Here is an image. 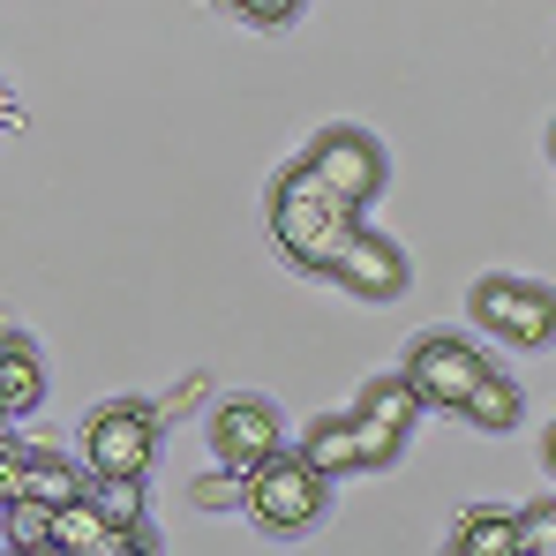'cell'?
<instances>
[{"instance_id":"3","label":"cell","mask_w":556,"mask_h":556,"mask_svg":"<svg viewBox=\"0 0 556 556\" xmlns=\"http://www.w3.org/2000/svg\"><path fill=\"white\" fill-rule=\"evenodd\" d=\"M324 489H331V473H316V466L301 459V452H286V444L264 466H249V511L264 527H278V534H301L324 511Z\"/></svg>"},{"instance_id":"9","label":"cell","mask_w":556,"mask_h":556,"mask_svg":"<svg viewBox=\"0 0 556 556\" xmlns=\"http://www.w3.org/2000/svg\"><path fill=\"white\" fill-rule=\"evenodd\" d=\"M53 549H68V556H121V527L91 504V489L68 496V504L53 511Z\"/></svg>"},{"instance_id":"14","label":"cell","mask_w":556,"mask_h":556,"mask_svg":"<svg viewBox=\"0 0 556 556\" xmlns=\"http://www.w3.org/2000/svg\"><path fill=\"white\" fill-rule=\"evenodd\" d=\"M53 511H61V504H46V496L0 504V542H8V549H53Z\"/></svg>"},{"instance_id":"16","label":"cell","mask_w":556,"mask_h":556,"mask_svg":"<svg viewBox=\"0 0 556 556\" xmlns=\"http://www.w3.org/2000/svg\"><path fill=\"white\" fill-rule=\"evenodd\" d=\"M91 481H76V466L61 459L53 444H38L30 452V481H23V496H46V504H68V496H84Z\"/></svg>"},{"instance_id":"10","label":"cell","mask_w":556,"mask_h":556,"mask_svg":"<svg viewBox=\"0 0 556 556\" xmlns=\"http://www.w3.org/2000/svg\"><path fill=\"white\" fill-rule=\"evenodd\" d=\"M46 399V369H38V346L23 331H0V414H30Z\"/></svg>"},{"instance_id":"7","label":"cell","mask_w":556,"mask_h":556,"mask_svg":"<svg viewBox=\"0 0 556 556\" xmlns=\"http://www.w3.org/2000/svg\"><path fill=\"white\" fill-rule=\"evenodd\" d=\"M331 278H339L346 293H362V301H399V293H406V256H399V241L354 226L346 249L331 256Z\"/></svg>"},{"instance_id":"25","label":"cell","mask_w":556,"mask_h":556,"mask_svg":"<svg viewBox=\"0 0 556 556\" xmlns=\"http://www.w3.org/2000/svg\"><path fill=\"white\" fill-rule=\"evenodd\" d=\"M549 466H556V429H549Z\"/></svg>"},{"instance_id":"22","label":"cell","mask_w":556,"mask_h":556,"mask_svg":"<svg viewBox=\"0 0 556 556\" xmlns=\"http://www.w3.org/2000/svg\"><path fill=\"white\" fill-rule=\"evenodd\" d=\"M241 23H256V30H278V23H293L301 15V0H226Z\"/></svg>"},{"instance_id":"11","label":"cell","mask_w":556,"mask_h":556,"mask_svg":"<svg viewBox=\"0 0 556 556\" xmlns=\"http://www.w3.org/2000/svg\"><path fill=\"white\" fill-rule=\"evenodd\" d=\"M452 549L459 556H519V511H504V504L466 511L459 534H452Z\"/></svg>"},{"instance_id":"17","label":"cell","mask_w":556,"mask_h":556,"mask_svg":"<svg viewBox=\"0 0 556 556\" xmlns=\"http://www.w3.org/2000/svg\"><path fill=\"white\" fill-rule=\"evenodd\" d=\"M91 504L113 527H136L143 519V473H91Z\"/></svg>"},{"instance_id":"21","label":"cell","mask_w":556,"mask_h":556,"mask_svg":"<svg viewBox=\"0 0 556 556\" xmlns=\"http://www.w3.org/2000/svg\"><path fill=\"white\" fill-rule=\"evenodd\" d=\"M354 437H362V466H391L399 459V429H383V421H369V414H354Z\"/></svg>"},{"instance_id":"4","label":"cell","mask_w":556,"mask_h":556,"mask_svg":"<svg viewBox=\"0 0 556 556\" xmlns=\"http://www.w3.org/2000/svg\"><path fill=\"white\" fill-rule=\"evenodd\" d=\"M301 166L331 188L339 203H354V211L376 203V188H383V151H376L369 128H324V136L301 151Z\"/></svg>"},{"instance_id":"20","label":"cell","mask_w":556,"mask_h":556,"mask_svg":"<svg viewBox=\"0 0 556 556\" xmlns=\"http://www.w3.org/2000/svg\"><path fill=\"white\" fill-rule=\"evenodd\" d=\"M519 556H556V504H527L519 511Z\"/></svg>"},{"instance_id":"15","label":"cell","mask_w":556,"mask_h":556,"mask_svg":"<svg viewBox=\"0 0 556 556\" xmlns=\"http://www.w3.org/2000/svg\"><path fill=\"white\" fill-rule=\"evenodd\" d=\"M466 421H473V429H511V421H519V383H511V376H481V383H473V391H466V406H459Z\"/></svg>"},{"instance_id":"26","label":"cell","mask_w":556,"mask_h":556,"mask_svg":"<svg viewBox=\"0 0 556 556\" xmlns=\"http://www.w3.org/2000/svg\"><path fill=\"white\" fill-rule=\"evenodd\" d=\"M549 159H556V128H549Z\"/></svg>"},{"instance_id":"2","label":"cell","mask_w":556,"mask_h":556,"mask_svg":"<svg viewBox=\"0 0 556 556\" xmlns=\"http://www.w3.org/2000/svg\"><path fill=\"white\" fill-rule=\"evenodd\" d=\"M159 406L151 399H113L84 421V466L91 473H151L159 459Z\"/></svg>"},{"instance_id":"24","label":"cell","mask_w":556,"mask_h":556,"mask_svg":"<svg viewBox=\"0 0 556 556\" xmlns=\"http://www.w3.org/2000/svg\"><path fill=\"white\" fill-rule=\"evenodd\" d=\"M0 128H23V105H15L8 91H0Z\"/></svg>"},{"instance_id":"12","label":"cell","mask_w":556,"mask_h":556,"mask_svg":"<svg viewBox=\"0 0 556 556\" xmlns=\"http://www.w3.org/2000/svg\"><path fill=\"white\" fill-rule=\"evenodd\" d=\"M421 406H429V399L414 391V376L399 369V376H376V383H362V406H354V414H369V421H383V429H399V437H406V429L421 421Z\"/></svg>"},{"instance_id":"23","label":"cell","mask_w":556,"mask_h":556,"mask_svg":"<svg viewBox=\"0 0 556 556\" xmlns=\"http://www.w3.org/2000/svg\"><path fill=\"white\" fill-rule=\"evenodd\" d=\"M203 391H211V376H188L174 399H151V406H159V421H181L188 406H203Z\"/></svg>"},{"instance_id":"19","label":"cell","mask_w":556,"mask_h":556,"mask_svg":"<svg viewBox=\"0 0 556 556\" xmlns=\"http://www.w3.org/2000/svg\"><path fill=\"white\" fill-rule=\"evenodd\" d=\"M30 452H38V444H15V429H0V504L23 496V481H30Z\"/></svg>"},{"instance_id":"13","label":"cell","mask_w":556,"mask_h":556,"mask_svg":"<svg viewBox=\"0 0 556 556\" xmlns=\"http://www.w3.org/2000/svg\"><path fill=\"white\" fill-rule=\"evenodd\" d=\"M301 459L316 466V473H362V437H354V414L346 421H316L308 437H301Z\"/></svg>"},{"instance_id":"18","label":"cell","mask_w":556,"mask_h":556,"mask_svg":"<svg viewBox=\"0 0 556 556\" xmlns=\"http://www.w3.org/2000/svg\"><path fill=\"white\" fill-rule=\"evenodd\" d=\"M188 504L195 511H249V466H218V473L188 481Z\"/></svg>"},{"instance_id":"8","label":"cell","mask_w":556,"mask_h":556,"mask_svg":"<svg viewBox=\"0 0 556 556\" xmlns=\"http://www.w3.org/2000/svg\"><path fill=\"white\" fill-rule=\"evenodd\" d=\"M278 444L286 437H278V414L264 399H226L211 414V452H218V466H264Z\"/></svg>"},{"instance_id":"1","label":"cell","mask_w":556,"mask_h":556,"mask_svg":"<svg viewBox=\"0 0 556 556\" xmlns=\"http://www.w3.org/2000/svg\"><path fill=\"white\" fill-rule=\"evenodd\" d=\"M354 226H362V211L339 203L308 166H293L271 188V241L286 249V264H301V271H331V256L346 249Z\"/></svg>"},{"instance_id":"5","label":"cell","mask_w":556,"mask_h":556,"mask_svg":"<svg viewBox=\"0 0 556 556\" xmlns=\"http://www.w3.org/2000/svg\"><path fill=\"white\" fill-rule=\"evenodd\" d=\"M473 324H489L511 346H549L556 339V293L549 286H519V278H481L473 286Z\"/></svg>"},{"instance_id":"6","label":"cell","mask_w":556,"mask_h":556,"mask_svg":"<svg viewBox=\"0 0 556 556\" xmlns=\"http://www.w3.org/2000/svg\"><path fill=\"white\" fill-rule=\"evenodd\" d=\"M406 376H414V391H421L429 406H452V414H459L466 391L489 376V362H481L466 339H421V346L406 354Z\"/></svg>"}]
</instances>
